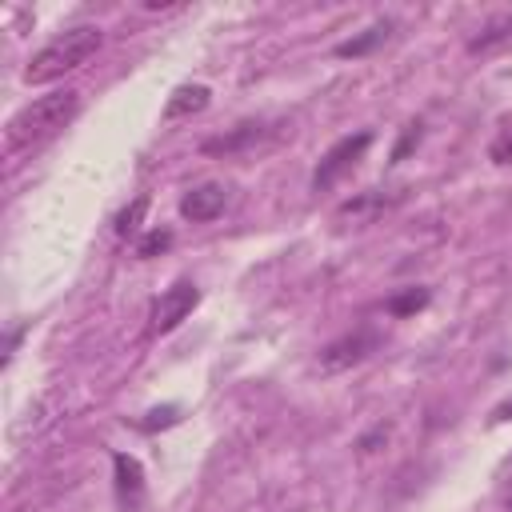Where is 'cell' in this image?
I'll return each instance as SVG.
<instances>
[{
	"label": "cell",
	"mask_w": 512,
	"mask_h": 512,
	"mask_svg": "<svg viewBox=\"0 0 512 512\" xmlns=\"http://www.w3.org/2000/svg\"><path fill=\"white\" fill-rule=\"evenodd\" d=\"M80 112V92L76 88H60V92H48L32 104H24L8 128H4V148L16 156V152H32L40 144H48L52 136H60Z\"/></svg>",
	"instance_id": "6da1fadb"
},
{
	"label": "cell",
	"mask_w": 512,
	"mask_h": 512,
	"mask_svg": "<svg viewBox=\"0 0 512 512\" xmlns=\"http://www.w3.org/2000/svg\"><path fill=\"white\" fill-rule=\"evenodd\" d=\"M104 44V32L96 24H76L60 36H52L48 44H40L24 68V80L28 84H52L60 80L64 72H76L80 64H88Z\"/></svg>",
	"instance_id": "7a4b0ae2"
},
{
	"label": "cell",
	"mask_w": 512,
	"mask_h": 512,
	"mask_svg": "<svg viewBox=\"0 0 512 512\" xmlns=\"http://www.w3.org/2000/svg\"><path fill=\"white\" fill-rule=\"evenodd\" d=\"M368 144H372V132H356V136L336 140V144L320 156V164H316V172H312V188H316V192H328L344 172H352V168L364 160Z\"/></svg>",
	"instance_id": "3957f363"
},
{
	"label": "cell",
	"mask_w": 512,
	"mask_h": 512,
	"mask_svg": "<svg viewBox=\"0 0 512 512\" xmlns=\"http://www.w3.org/2000/svg\"><path fill=\"white\" fill-rule=\"evenodd\" d=\"M196 304H200V288H196L192 280H176V284H172L168 292H160V300L152 304L148 332H152V336H164V332L180 328V324L192 316Z\"/></svg>",
	"instance_id": "277c9868"
},
{
	"label": "cell",
	"mask_w": 512,
	"mask_h": 512,
	"mask_svg": "<svg viewBox=\"0 0 512 512\" xmlns=\"http://www.w3.org/2000/svg\"><path fill=\"white\" fill-rule=\"evenodd\" d=\"M376 344H380V336H376V332H368V328L348 332V336L332 340V344L320 352V368H324V372H344V368L360 364L368 352H376Z\"/></svg>",
	"instance_id": "5b68a950"
},
{
	"label": "cell",
	"mask_w": 512,
	"mask_h": 512,
	"mask_svg": "<svg viewBox=\"0 0 512 512\" xmlns=\"http://www.w3.org/2000/svg\"><path fill=\"white\" fill-rule=\"evenodd\" d=\"M224 200H228V192L220 184H196L180 196V216L192 220V224H208L224 212Z\"/></svg>",
	"instance_id": "8992f818"
},
{
	"label": "cell",
	"mask_w": 512,
	"mask_h": 512,
	"mask_svg": "<svg viewBox=\"0 0 512 512\" xmlns=\"http://www.w3.org/2000/svg\"><path fill=\"white\" fill-rule=\"evenodd\" d=\"M268 140V128L264 124H236L232 132H224V136H212V140H204V156H244V152H252L256 144H264Z\"/></svg>",
	"instance_id": "52a82bcc"
},
{
	"label": "cell",
	"mask_w": 512,
	"mask_h": 512,
	"mask_svg": "<svg viewBox=\"0 0 512 512\" xmlns=\"http://www.w3.org/2000/svg\"><path fill=\"white\" fill-rule=\"evenodd\" d=\"M112 472H116V500L124 512H136L140 500H144V472H140V460L128 456V452H116L112 456Z\"/></svg>",
	"instance_id": "ba28073f"
},
{
	"label": "cell",
	"mask_w": 512,
	"mask_h": 512,
	"mask_svg": "<svg viewBox=\"0 0 512 512\" xmlns=\"http://www.w3.org/2000/svg\"><path fill=\"white\" fill-rule=\"evenodd\" d=\"M508 44H512V12H496L468 36V56H488Z\"/></svg>",
	"instance_id": "9c48e42d"
},
{
	"label": "cell",
	"mask_w": 512,
	"mask_h": 512,
	"mask_svg": "<svg viewBox=\"0 0 512 512\" xmlns=\"http://www.w3.org/2000/svg\"><path fill=\"white\" fill-rule=\"evenodd\" d=\"M208 100H212V92H208L204 84H180V88L168 96V104H164V124H176V120H188V116L204 112Z\"/></svg>",
	"instance_id": "30bf717a"
},
{
	"label": "cell",
	"mask_w": 512,
	"mask_h": 512,
	"mask_svg": "<svg viewBox=\"0 0 512 512\" xmlns=\"http://www.w3.org/2000/svg\"><path fill=\"white\" fill-rule=\"evenodd\" d=\"M388 36H392V20H376V24H368L360 36L340 40V44H336V56H344V60H348V56H368V52L380 48Z\"/></svg>",
	"instance_id": "8fae6325"
},
{
	"label": "cell",
	"mask_w": 512,
	"mask_h": 512,
	"mask_svg": "<svg viewBox=\"0 0 512 512\" xmlns=\"http://www.w3.org/2000/svg\"><path fill=\"white\" fill-rule=\"evenodd\" d=\"M396 196H384V192H360V196H352V200H344L340 204V216H364V212H380V208H388Z\"/></svg>",
	"instance_id": "7c38bea8"
},
{
	"label": "cell",
	"mask_w": 512,
	"mask_h": 512,
	"mask_svg": "<svg viewBox=\"0 0 512 512\" xmlns=\"http://www.w3.org/2000/svg\"><path fill=\"white\" fill-rule=\"evenodd\" d=\"M428 304V288H404V292H396V296H388V312L392 316H412V312H420Z\"/></svg>",
	"instance_id": "4fadbf2b"
},
{
	"label": "cell",
	"mask_w": 512,
	"mask_h": 512,
	"mask_svg": "<svg viewBox=\"0 0 512 512\" xmlns=\"http://www.w3.org/2000/svg\"><path fill=\"white\" fill-rule=\"evenodd\" d=\"M144 212H148V200H144V196H136V200L116 216V232H120V236H136V232H140Z\"/></svg>",
	"instance_id": "5bb4252c"
},
{
	"label": "cell",
	"mask_w": 512,
	"mask_h": 512,
	"mask_svg": "<svg viewBox=\"0 0 512 512\" xmlns=\"http://www.w3.org/2000/svg\"><path fill=\"white\" fill-rule=\"evenodd\" d=\"M164 248H172V228H152V232H144L140 236V244H136V256H160Z\"/></svg>",
	"instance_id": "9a60e30c"
},
{
	"label": "cell",
	"mask_w": 512,
	"mask_h": 512,
	"mask_svg": "<svg viewBox=\"0 0 512 512\" xmlns=\"http://www.w3.org/2000/svg\"><path fill=\"white\" fill-rule=\"evenodd\" d=\"M488 160H492V164H512V124L500 128V132L492 136V144H488Z\"/></svg>",
	"instance_id": "2e32d148"
},
{
	"label": "cell",
	"mask_w": 512,
	"mask_h": 512,
	"mask_svg": "<svg viewBox=\"0 0 512 512\" xmlns=\"http://www.w3.org/2000/svg\"><path fill=\"white\" fill-rule=\"evenodd\" d=\"M420 128H424L420 120L404 124V136H400V144H396V152H392V164H400V160H404V156H408V152H412V148L420 144Z\"/></svg>",
	"instance_id": "e0dca14e"
},
{
	"label": "cell",
	"mask_w": 512,
	"mask_h": 512,
	"mask_svg": "<svg viewBox=\"0 0 512 512\" xmlns=\"http://www.w3.org/2000/svg\"><path fill=\"white\" fill-rule=\"evenodd\" d=\"M492 420H512V396H508V400H500V404L492 408Z\"/></svg>",
	"instance_id": "ac0fdd59"
}]
</instances>
